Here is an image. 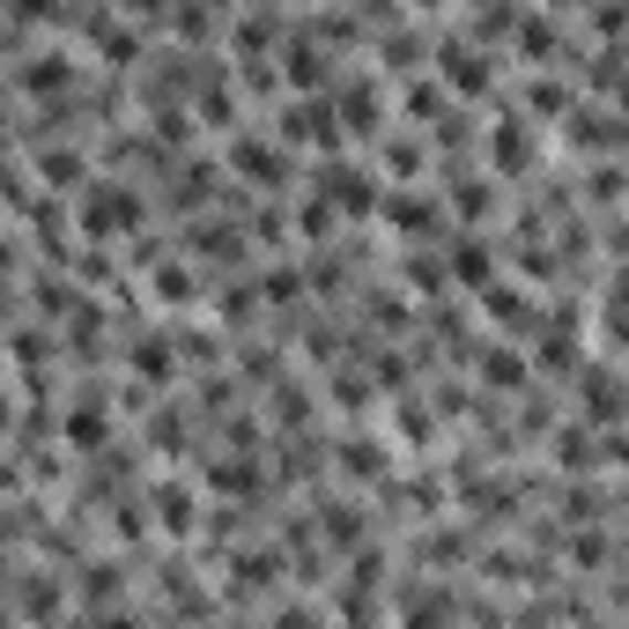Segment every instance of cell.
<instances>
[{
	"instance_id": "obj_3",
	"label": "cell",
	"mask_w": 629,
	"mask_h": 629,
	"mask_svg": "<svg viewBox=\"0 0 629 629\" xmlns=\"http://www.w3.org/2000/svg\"><path fill=\"white\" fill-rule=\"evenodd\" d=\"M282 82H290L296 97H334V52L296 30L290 45H282Z\"/></svg>"
},
{
	"instance_id": "obj_2",
	"label": "cell",
	"mask_w": 629,
	"mask_h": 629,
	"mask_svg": "<svg viewBox=\"0 0 629 629\" xmlns=\"http://www.w3.org/2000/svg\"><path fill=\"white\" fill-rule=\"evenodd\" d=\"M222 164L238 170L244 186H282V178H290V156H282V141H274V134H252V126H238V134H230Z\"/></svg>"
},
{
	"instance_id": "obj_15",
	"label": "cell",
	"mask_w": 629,
	"mask_h": 629,
	"mask_svg": "<svg viewBox=\"0 0 629 629\" xmlns=\"http://www.w3.org/2000/svg\"><path fill=\"white\" fill-rule=\"evenodd\" d=\"M444 274H460L466 290H482V282H489V244H474V238L452 244V266H444Z\"/></svg>"
},
{
	"instance_id": "obj_14",
	"label": "cell",
	"mask_w": 629,
	"mask_h": 629,
	"mask_svg": "<svg viewBox=\"0 0 629 629\" xmlns=\"http://www.w3.org/2000/svg\"><path fill=\"white\" fill-rule=\"evenodd\" d=\"M482 304H489V318H496V326H518V334L533 326V304H526L518 290H482Z\"/></svg>"
},
{
	"instance_id": "obj_17",
	"label": "cell",
	"mask_w": 629,
	"mask_h": 629,
	"mask_svg": "<svg viewBox=\"0 0 629 629\" xmlns=\"http://www.w3.org/2000/svg\"><path fill=\"white\" fill-rule=\"evenodd\" d=\"M134 370H141V378H156V386H164V378H170V334H148L141 348H134Z\"/></svg>"
},
{
	"instance_id": "obj_20",
	"label": "cell",
	"mask_w": 629,
	"mask_h": 629,
	"mask_svg": "<svg viewBox=\"0 0 629 629\" xmlns=\"http://www.w3.org/2000/svg\"><path fill=\"white\" fill-rule=\"evenodd\" d=\"M386 170H400V178H422V141H386Z\"/></svg>"
},
{
	"instance_id": "obj_1",
	"label": "cell",
	"mask_w": 629,
	"mask_h": 629,
	"mask_svg": "<svg viewBox=\"0 0 629 629\" xmlns=\"http://www.w3.org/2000/svg\"><path fill=\"white\" fill-rule=\"evenodd\" d=\"M141 193L126 178H97V193L82 200V238H134L141 230Z\"/></svg>"
},
{
	"instance_id": "obj_18",
	"label": "cell",
	"mask_w": 629,
	"mask_h": 629,
	"mask_svg": "<svg viewBox=\"0 0 629 629\" xmlns=\"http://www.w3.org/2000/svg\"><path fill=\"white\" fill-rule=\"evenodd\" d=\"M526 104H533V112H570V82H556V74H533V82H526Z\"/></svg>"
},
{
	"instance_id": "obj_5",
	"label": "cell",
	"mask_w": 629,
	"mask_h": 629,
	"mask_svg": "<svg viewBox=\"0 0 629 629\" xmlns=\"http://www.w3.org/2000/svg\"><path fill=\"white\" fill-rule=\"evenodd\" d=\"M282 141H312V148H334V141H340L334 97H296L290 112H282Z\"/></svg>"
},
{
	"instance_id": "obj_16",
	"label": "cell",
	"mask_w": 629,
	"mask_h": 629,
	"mask_svg": "<svg viewBox=\"0 0 629 629\" xmlns=\"http://www.w3.org/2000/svg\"><path fill=\"white\" fill-rule=\"evenodd\" d=\"M482 378H489V386H526V364H518V348H482Z\"/></svg>"
},
{
	"instance_id": "obj_24",
	"label": "cell",
	"mask_w": 629,
	"mask_h": 629,
	"mask_svg": "<svg viewBox=\"0 0 629 629\" xmlns=\"http://www.w3.org/2000/svg\"><path fill=\"white\" fill-rule=\"evenodd\" d=\"M437 104H444V97H437V82H415V90H408V112H437Z\"/></svg>"
},
{
	"instance_id": "obj_13",
	"label": "cell",
	"mask_w": 629,
	"mask_h": 629,
	"mask_svg": "<svg viewBox=\"0 0 629 629\" xmlns=\"http://www.w3.org/2000/svg\"><path fill=\"white\" fill-rule=\"evenodd\" d=\"M570 134H578L585 148H615V141H622V126H615V112H607V104L578 112V126H570Z\"/></svg>"
},
{
	"instance_id": "obj_9",
	"label": "cell",
	"mask_w": 629,
	"mask_h": 629,
	"mask_svg": "<svg viewBox=\"0 0 629 629\" xmlns=\"http://www.w3.org/2000/svg\"><path fill=\"white\" fill-rule=\"evenodd\" d=\"M38 170H45V186L74 193V186L90 178V156H82V148H38Z\"/></svg>"
},
{
	"instance_id": "obj_25",
	"label": "cell",
	"mask_w": 629,
	"mask_h": 629,
	"mask_svg": "<svg viewBox=\"0 0 629 629\" xmlns=\"http://www.w3.org/2000/svg\"><path fill=\"white\" fill-rule=\"evenodd\" d=\"M274 629H326V622H318V615H304V607H282V615H274Z\"/></svg>"
},
{
	"instance_id": "obj_12",
	"label": "cell",
	"mask_w": 629,
	"mask_h": 629,
	"mask_svg": "<svg viewBox=\"0 0 629 629\" xmlns=\"http://www.w3.org/2000/svg\"><path fill=\"white\" fill-rule=\"evenodd\" d=\"M148 504H156V518H164L170 533H193V496H186L178 482H164L156 496H148Z\"/></svg>"
},
{
	"instance_id": "obj_19",
	"label": "cell",
	"mask_w": 629,
	"mask_h": 629,
	"mask_svg": "<svg viewBox=\"0 0 629 629\" xmlns=\"http://www.w3.org/2000/svg\"><path fill=\"white\" fill-rule=\"evenodd\" d=\"M164 23L178 30V38H216L222 15H208V8H178V15H164Z\"/></svg>"
},
{
	"instance_id": "obj_7",
	"label": "cell",
	"mask_w": 629,
	"mask_h": 629,
	"mask_svg": "<svg viewBox=\"0 0 629 629\" xmlns=\"http://www.w3.org/2000/svg\"><path fill=\"white\" fill-rule=\"evenodd\" d=\"M67 444H74V452L112 444V415H104V400H74V408H67Z\"/></svg>"
},
{
	"instance_id": "obj_8",
	"label": "cell",
	"mask_w": 629,
	"mask_h": 629,
	"mask_svg": "<svg viewBox=\"0 0 629 629\" xmlns=\"http://www.w3.org/2000/svg\"><path fill=\"white\" fill-rule=\"evenodd\" d=\"M489 156H496V170H526V164H533V134H526V119H518V112L489 134Z\"/></svg>"
},
{
	"instance_id": "obj_6",
	"label": "cell",
	"mask_w": 629,
	"mask_h": 629,
	"mask_svg": "<svg viewBox=\"0 0 629 629\" xmlns=\"http://www.w3.org/2000/svg\"><path fill=\"white\" fill-rule=\"evenodd\" d=\"M148 296H156L164 312H186V304H200V274L186 260H156L148 266Z\"/></svg>"
},
{
	"instance_id": "obj_23",
	"label": "cell",
	"mask_w": 629,
	"mask_h": 629,
	"mask_svg": "<svg viewBox=\"0 0 629 629\" xmlns=\"http://www.w3.org/2000/svg\"><path fill=\"white\" fill-rule=\"evenodd\" d=\"M452 200H460V216H489V186H474V178H466Z\"/></svg>"
},
{
	"instance_id": "obj_11",
	"label": "cell",
	"mask_w": 629,
	"mask_h": 629,
	"mask_svg": "<svg viewBox=\"0 0 629 629\" xmlns=\"http://www.w3.org/2000/svg\"><path fill=\"white\" fill-rule=\"evenodd\" d=\"M386 222L392 230H437V208L422 193H386Z\"/></svg>"
},
{
	"instance_id": "obj_21",
	"label": "cell",
	"mask_w": 629,
	"mask_h": 629,
	"mask_svg": "<svg viewBox=\"0 0 629 629\" xmlns=\"http://www.w3.org/2000/svg\"><path fill=\"white\" fill-rule=\"evenodd\" d=\"M266 296H274V304H290L296 290H304V274H296V266H266V282H260Z\"/></svg>"
},
{
	"instance_id": "obj_22",
	"label": "cell",
	"mask_w": 629,
	"mask_h": 629,
	"mask_svg": "<svg viewBox=\"0 0 629 629\" xmlns=\"http://www.w3.org/2000/svg\"><path fill=\"white\" fill-rule=\"evenodd\" d=\"M52 607H60L52 600V578H30L23 585V615H52Z\"/></svg>"
},
{
	"instance_id": "obj_10",
	"label": "cell",
	"mask_w": 629,
	"mask_h": 629,
	"mask_svg": "<svg viewBox=\"0 0 629 629\" xmlns=\"http://www.w3.org/2000/svg\"><path fill=\"white\" fill-rule=\"evenodd\" d=\"M67 82H74L67 52H30V60H23V90H45V97H52V90H67Z\"/></svg>"
},
{
	"instance_id": "obj_4",
	"label": "cell",
	"mask_w": 629,
	"mask_h": 629,
	"mask_svg": "<svg viewBox=\"0 0 629 629\" xmlns=\"http://www.w3.org/2000/svg\"><path fill=\"white\" fill-rule=\"evenodd\" d=\"M437 74H444L452 90H466V97H489L496 60H489V45H437Z\"/></svg>"
}]
</instances>
